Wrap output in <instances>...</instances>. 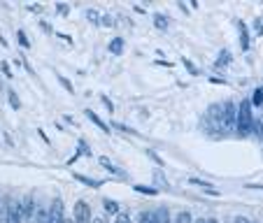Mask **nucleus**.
Returning <instances> with one entry per match:
<instances>
[{
	"label": "nucleus",
	"mask_w": 263,
	"mask_h": 223,
	"mask_svg": "<svg viewBox=\"0 0 263 223\" xmlns=\"http://www.w3.org/2000/svg\"><path fill=\"white\" fill-rule=\"evenodd\" d=\"M0 70H3V74H5V77H14V74H12V68H10V63H7V60H3V63H0Z\"/></svg>",
	"instance_id": "cd10ccee"
},
{
	"label": "nucleus",
	"mask_w": 263,
	"mask_h": 223,
	"mask_svg": "<svg viewBox=\"0 0 263 223\" xmlns=\"http://www.w3.org/2000/svg\"><path fill=\"white\" fill-rule=\"evenodd\" d=\"M84 114H86V116H89V119H91V121H93V124H96V126H98V128H100V130H103V133H107V135H109V133H112V130H109V126H107V124H105V121H103V119H100V116H98V114H96L93 109H86Z\"/></svg>",
	"instance_id": "0eeeda50"
},
{
	"label": "nucleus",
	"mask_w": 263,
	"mask_h": 223,
	"mask_svg": "<svg viewBox=\"0 0 263 223\" xmlns=\"http://www.w3.org/2000/svg\"><path fill=\"white\" fill-rule=\"evenodd\" d=\"M91 223H105L103 218H91Z\"/></svg>",
	"instance_id": "4c0bfd02"
},
{
	"label": "nucleus",
	"mask_w": 263,
	"mask_h": 223,
	"mask_svg": "<svg viewBox=\"0 0 263 223\" xmlns=\"http://www.w3.org/2000/svg\"><path fill=\"white\" fill-rule=\"evenodd\" d=\"M208 223H219V221H217V218H208Z\"/></svg>",
	"instance_id": "58836bf2"
},
{
	"label": "nucleus",
	"mask_w": 263,
	"mask_h": 223,
	"mask_svg": "<svg viewBox=\"0 0 263 223\" xmlns=\"http://www.w3.org/2000/svg\"><path fill=\"white\" fill-rule=\"evenodd\" d=\"M231 60H233V56H231V51H226V49H223L221 51V56H219V60H217V63H214V68H223V65H229L231 63Z\"/></svg>",
	"instance_id": "dca6fc26"
},
{
	"label": "nucleus",
	"mask_w": 263,
	"mask_h": 223,
	"mask_svg": "<svg viewBox=\"0 0 263 223\" xmlns=\"http://www.w3.org/2000/svg\"><path fill=\"white\" fill-rule=\"evenodd\" d=\"M173 223H194V216H191V212H186V209H184V212H179L177 216L173 218Z\"/></svg>",
	"instance_id": "f3484780"
},
{
	"label": "nucleus",
	"mask_w": 263,
	"mask_h": 223,
	"mask_svg": "<svg viewBox=\"0 0 263 223\" xmlns=\"http://www.w3.org/2000/svg\"><path fill=\"white\" fill-rule=\"evenodd\" d=\"M233 223H252V221H249L247 216H235V221H233Z\"/></svg>",
	"instance_id": "f704fd0d"
},
{
	"label": "nucleus",
	"mask_w": 263,
	"mask_h": 223,
	"mask_svg": "<svg viewBox=\"0 0 263 223\" xmlns=\"http://www.w3.org/2000/svg\"><path fill=\"white\" fill-rule=\"evenodd\" d=\"M144 151H147V156H149V158H152V160H154V163L159 165V168H163V158H161V156L156 154L154 149H144Z\"/></svg>",
	"instance_id": "5701e85b"
},
{
	"label": "nucleus",
	"mask_w": 263,
	"mask_h": 223,
	"mask_svg": "<svg viewBox=\"0 0 263 223\" xmlns=\"http://www.w3.org/2000/svg\"><path fill=\"white\" fill-rule=\"evenodd\" d=\"M56 79H59V84L63 86V89L68 91V93H74V86H72V82H70V79H65L63 74H59V72H56Z\"/></svg>",
	"instance_id": "aec40b11"
},
{
	"label": "nucleus",
	"mask_w": 263,
	"mask_h": 223,
	"mask_svg": "<svg viewBox=\"0 0 263 223\" xmlns=\"http://www.w3.org/2000/svg\"><path fill=\"white\" fill-rule=\"evenodd\" d=\"M80 156H91V149H89V144H86V139H80V142H77V154L68 160V165H72L74 160L80 158Z\"/></svg>",
	"instance_id": "423d86ee"
},
{
	"label": "nucleus",
	"mask_w": 263,
	"mask_h": 223,
	"mask_svg": "<svg viewBox=\"0 0 263 223\" xmlns=\"http://www.w3.org/2000/svg\"><path fill=\"white\" fill-rule=\"evenodd\" d=\"M194 223H208V218H196Z\"/></svg>",
	"instance_id": "e433bc0d"
},
{
	"label": "nucleus",
	"mask_w": 263,
	"mask_h": 223,
	"mask_svg": "<svg viewBox=\"0 0 263 223\" xmlns=\"http://www.w3.org/2000/svg\"><path fill=\"white\" fill-rule=\"evenodd\" d=\"M47 223H65V207L63 200L56 195L49 205V216H47Z\"/></svg>",
	"instance_id": "7ed1b4c3"
},
{
	"label": "nucleus",
	"mask_w": 263,
	"mask_h": 223,
	"mask_svg": "<svg viewBox=\"0 0 263 223\" xmlns=\"http://www.w3.org/2000/svg\"><path fill=\"white\" fill-rule=\"evenodd\" d=\"M16 40H19V45L24 47V49H30V40L26 37V33L24 30H16Z\"/></svg>",
	"instance_id": "4be33fe9"
},
{
	"label": "nucleus",
	"mask_w": 263,
	"mask_h": 223,
	"mask_svg": "<svg viewBox=\"0 0 263 223\" xmlns=\"http://www.w3.org/2000/svg\"><path fill=\"white\" fill-rule=\"evenodd\" d=\"M115 128H119V130H124V133H128V135H138L133 128H128V126H124V124H119V121H115Z\"/></svg>",
	"instance_id": "c756f323"
},
{
	"label": "nucleus",
	"mask_w": 263,
	"mask_h": 223,
	"mask_svg": "<svg viewBox=\"0 0 263 223\" xmlns=\"http://www.w3.org/2000/svg\"><path fill=\"white\" fill-rule=\"evenodd\" d=\"M103 209H105V214H112V216H117V214L121 212L119 202H117L115 198H105L103 200Z\"/></svg>",
	"instance_id": "6e6552de"
},
{
	"label": "nucleus",
	"mask_w": 263,
	"mask_h": 223,
	"mask_svg": "<svg viewBox=\"0 0 263 223\" xmlns=\"http://www.w3.org/2000/svg\"><path fill=\"white\" fill-rule=\"evenodd\" d=\"M249 103H252V107H261V105H263V89L254 91L252 98H249Z\"/></svg>",
	"instance_id": "a211bd4d"
},
{
	"label": "nucleus",
	"mask_w": 263,
	"mask_h": 223,
	"mask_svg": "<svg viewBox=\"0 0 263 223\" xmlns=\"http://www.w3.org/2000/svg\"><path fill=\"white\" fill-rule=\"evenodd\" d=\"M40 28H42V30H45V33H47V35H51V33H54V28H51V26H49V24H47V21H40Z\"/></svg>",
	"instance_id": "2f4dec72"
},
{
	"label": "nucleus",
	"mask_w": 263,
	"mask_h": 223,
	"mask_svg": "<svg viewBox=\"0 0 263 223\" xmlns=\"http://www.w3.org/2000/svg\"><path fill=\"white\" fill-rule=\"evenodd\" d=\"M252 124H254V112H252V103L242 100L238 105V112H235V130L240 135H252Z\"/></svg>",
	"instance_id": "f257e3e1"
},
{
	"label": "nucleus",
	"mask_w": 263,
	"mask_h": 223,
	"mask_svg": "<svg viewBox=\"0 0 263 223\" xmlns=\"http://www.w3.org/2000/svg\"><path fill=\"white\" fill-rule=\"evenodd\" d=\"M189 181H191V184H194V186H200V189H203V191H208V193H210V195H219V191H217V189H212V184L203 181V179H196V177H191V179H189Z\"/></svg>",
	"instance_id": "9b49d317"
},
{
	"label": "nucleus",
	"mask_w": 263,
	"mask_h": 223,
	"mask_svg": "<svg viewBox=\"0 0 263 223\" xmlns=\"http://www.w3.org/2000/svg\"><path fill=\"white\" fill-rule=\"evenodd\" d=\"M238 30H240V47H242V51L249 49V33H247V26L242 24V21H238Z\"/></svg>",
	"instance_id": "9d476101"
},
{
	"label": "nucleus",
	"mask_w": 263,
	"mask_h": 223,
	"mask_svg": "<svg viewBox=\"0 0 263 223\" xmlns=\"http://www.w3.org/2000/svg\"><path fill=\"white\" fill-rule=\"evenodd\" d=\"M65 223H74V221H70V218H65Z\"/></svg>",
	"instance_id": "ea45409f"
},
{
	"label": "nucleus",
	"mask_w": 263,
	"mask_h": 223,
	"mask_svg": "<svg viewBox=\"0 0 263 223\" xmlns=\"http://www.w3.org/2000/svg\"><path fill=\"white\" fill-rule=\"evenodd\" d=\"M100 103H103L105 107H107V112H115V103H112V100H109L107 95H103V98H100Z\"/></svg>",
	"instance_id": "c85d7f7f"
},
{
	"label": "nucleus",
	"mask_w": 263,
	"mask_h": 223,
	"mask_svg": "<svg viewBox=\"0 0 263 223\" xmlns=\"http://www.w3.org/2000/svg\"><path fill=\"white\" fill-rule=\"evenodd\" d=\"M154 221L156 223H170V212H168V207H159L154 212Z\"/></svg>",
	"instance_id": "f8f14e48"
},
{
	"label": "nucleus",
	"mask_w": 263,
	"mask_h": 223,
	"mask_svg": "<svg viewBox=\"0 0 263 223\" xmlns=\"http://www.w3.org/2000/svg\"><path fill=\"white\" fill-rule=\"evenodd\" d=\"M86 19H89L91 24L100 26V14H98V12H96V10H89V12H86Z\"/></svg>",
	"instance_id": "393cba45"
},
{
	"label": "nucleus",
	"mask_w": 263,
	"mask_h": 223,
	"mask_svg": "<svg viewBox=\"0 0 263 223\" xmlns=\"http://www.w3.org/2000/svg\"><path fill=\"white\" fill-rule=\"evenodd\" d=\"M7 103H10V107H14V112H19L21 109V100H19V95H16L14 89L7 91Z\"/></svg>",
	"instance_id": "4468645a"
},
{
	"label": "nucleus",
	"mask_w": 263,
	"mask_h": 223,
	"mask_svg": "<svg viewBox=\"0 0 263 223\" xmlns=\"http://www.w3.org/2000/svg\"><path fill=\"white\" fill-rule=\"evenodd\" d=\"M182 63L186 65V70H189V74H200V72H198V68H196V65L191 63L189 58H184V56H182Z\"/></svg>",
	"instance_id": "a878e982"
},
{
	"label": "nucleus",
	"mask_w": 263,
	"mask_h": 223,
	"mask_svg": "<svg viewBox=\"0 0 263 223\" xmlns=\"http://www.w3.org/2000/svg\"><path fill=\"white\" fill-rule=\"evenodd\" d=\"M98 160H100V165H103V168L107 170V172H112V174H121V172H119V168H115V165H112V160H107L105 156H100Z\"/></svg>",
	"instance_id": "412c9836"
},
{
	"label": "nucleus",
	"mask_w": 263,
	"mask_h": 223,
	"mask_svg": "<svg viewBox=\"0 0 263 223\" xmlns=\"http://www.w3.org/2000/svg\"><path fill=\"white\" fill-rule=\"evenodd\" d=\"M72 177L77 179V181H82V184H86V186H91V189H100V184H103V181H98V179L86 177V174H80V172H74Z\"/></svg>",
	"instance_id": "1a4fd4ad"
},
{
	"label": "nucleus",
	"mask_w": 263,
	"mask_h": 223,
	"mask_svg": "<svg viewBox=\"0 0 263 223\" xmlns=\"http://www.w3.org/2000/svg\"><path fill=\"white\" fill-rule=\"evenodd\" d=\"M56 10H59V14H63V16L70 12V10H68V5H56Z\"/></svg>",
	"instance_id": "473e14b6"
},
{
	"label": "nucleus",
	"mask_w": 263,
	"mask_h": 223,
	"mask_svg": "<svg viewBox=\"0 0 263 223\" xmlns=\"http://www.w3.org/2000/svg\"><path fill=\"white\" fill-rule=\"evenodd\" d=\"M19 209H21V223H33V216L37 212V205H35L33 195H24L19 200Z\"/></svg>",
	"instance_id": "f03ea898"
},
{
	"label": "nucleus",
	"mask_w": 263,
	"mask_h": 223,
	"mask_svg": "<svg viewBox=\"0 0 263 223\" xmlns=\"http://www.w3.org/2000/svg\"><path fill=\"white\" fill-rule=\"evenodd\" d=\"M59 37H61V40H63V42H70V45H72V37H70V35H65V33H59Z\"/></svg>",
	"instance_id": "72a5a7b5"
},
{
	"label": "nucleus",
	"mask_w": 263,
	"mask_h": 223,
	"mask_svg": "<svg viewBox=\"0 0 263 223\" xmlns=\"http://www.w3.org/2000/svg\"><path fill=\"white\" fill-rule=\"evenodd\" d=\"M154 26L156 28H161V30H165L168 28V21H165L163 14H154Z\"/></svg>",
	"instance_id": "b1692460"
},
{
	"label": "nucleus",
	"mask_w": 263,
	"mask_h": 223,
	"mask_svg": "<svg viewBox=\"0 0 263 223\" xmlns=\"http://www.w3.org/2000/svg\"><path fill=\"white\" fill-rule=\"evenodd\" d=\"M124 47H126L124 37H115V40L107 45V51H109L112 56H121V54H124Z\"/></svg>",
	"instance_id": "39448f33"
},
{
	"label": "nucleus",
	"mask_w": 263,
	"mask_h": 223,
	"mask_svg": "<svg viewBox=\"0 0 263 223\" xmlns=\"http://www.w3.org/2000/svg\"><path fill=\"white\" fill-rule=\"evenodd\" d=\"M154 181H156V189H168V179L163 177V174H161V170H156L154 172Z\"/></svg>",
	"instance_id": "6ab92c4d"
},
{
	"label": "nucleus",
	"mask_w": 263,
	"mask_h": 223,
	"mask_svg": "<svg viewBox=\"0 0 263 223\" xmlns=\"http://www.w3.org/2000/svg\"><path fill=\"white\" fill-rule=\"evenodd\" d=\"M0 45H3V47H7V40H5V37H3V35H0Z\"/></svg>",
	"instance_id": "c9c22d12"
},
{
	"label": "nucleus",
	"mask_w": 263,
	"mask_h": 223,
	"mask_svg": "<svg viewBox=\"0 0 263 223\" xmlns=\"http://www.w3.org/2000/svg\"><path fill=\"white\" fill-rule=\"evenodd\" d=\"M91 207L89 202H84V200H77L72 207V221L74 223H91Z\"/></svg>",
	"instance_id": "20e7f679"
},
{
	"label": "nucleus",
	"mask_w": 263,
	"mask_h": 223,
	"mask_svg": "<svg viewBox=\"0 0 263 223\" xmlns=\"http://www.w3.org/2000/svg\"><path fill=\"white\" fill-rule=\"evenodd\" d=\"M47 216H49V207H37L33 216V223H47Z\"/></svg>",
	"instance_id": "2eb2a0df"
},
{
	"label": "nucleus",
	"mask_w": 263,
	"mask_h": 223,
	"mask_svg": "<svg viewBox=\"0 0 263 223\" xmlns=\"http://www.w3.org/2000/svg\"><path fill=\"white\" fill-rule=\"evenodd\" d=\"M133 191L135 193H144V195H159V189H156V186H142V184H135Z\"/></svg>",
	"instance_id": "ddd939ff"
},
{
	"label": "nucleus",
	"mask_w": 263,
	"mask_h": 223,
	"mask_svg": "<svg viewBox=\"0 0 263 223\" xmlns=\"http://www.w3.org/2000/svg\"><path fill=\"white\" fill-rule=\"evenodd\" d=\"M112 223H130V216H128L126 212H119V214H117V218H115Z\"/></svg>",
	"instance_id": "bb28decb"
},
{
	"label": "nucleus",
	"mask_w": 263,
	"mask_h": 223,
	"mask_svg": "<svg viewBox=\"0 0 263 223\" xmlns=\"http://www.w3.org/2000/svg\"><path fill=\"white\" fill-rule=\"evenodd\" d=\"M100 26H115V21L109 14H100Z\"/></svg>",
	"instance_id": "7c9ffc66"
}]
</instances>
